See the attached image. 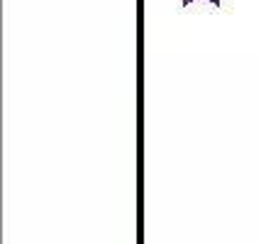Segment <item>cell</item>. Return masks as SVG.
<instances>
[{"label": "cell", "mask_w": 261, "mask_h": 244, "mask_svg": "<svg viewBox=\"0 0 261 244\" xmlns=\"http://www.w3.org/2000/svg\"><path fill=\"white\" fill-rule=\"evenodd\" d=\"M210 3H215V5H220V0H210ZM183 5H191V0H183Z\"/></svg>", "instance_id": "cell-1"}]
</instances>
